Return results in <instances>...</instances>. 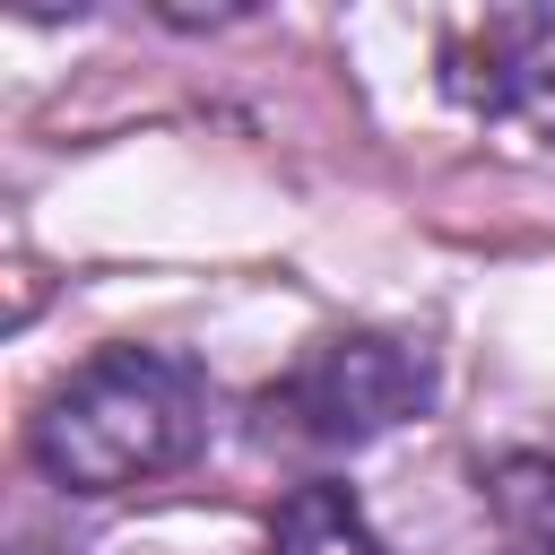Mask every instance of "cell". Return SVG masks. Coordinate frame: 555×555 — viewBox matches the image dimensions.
<instances>
[{
    "label": "cell",
    "instance_id": "cell-1",
    "mask_svg": "<svg viewBox=\"0 0 555 555\" xmlns=\"http://www.w3.org/2000/svg\"><path fill=\"white\" fill-rule=\"evenodd\" d=\"M208 434V399L199 373L156 356V347H95L87 364H69L43 408L26 416V451L52 486L69 494H121L147 486L165 468H182Z\"/></svg>",
    "mask_w": 555,
    "mask_h": 555
},
{
    "label": "cell",
    "instance_id": "cell-2",
    "mask_svg": "<svg viewBox=\"0 0 555 555\" xmlns=\"http://www.w3.org/2000/svg\"><path fill=\"white\" fill-rule=\"evenodd\" d=\"M425 390H434V373H425V347H416V338H390V330H338V338L304 347L295 373H286L260 408H269V434H286V442L356 451V442L390 434L399 416H416Z\"/></svg>",
    "mask_w": 555,
    "mask_h": 555
},
{
    "label": "cell",
    "instance_id": "cell-3",
    "mask_svg": "<svg viewBox=\"0 0 555 555\" xmlns=\"http://www.w3.org/2000/svg\"><path fill=\"white\" fill-rule=\"evenodd\" d=\"M442 87L468 113L512 121V130H529V139L555 147V9L460 17L451 43H442Z\"/></svg>",
    "mask_w": 555,
    "mask_h": 555
},
{
    "label": "cell",
    "instance_id": "cell-4",
    "mask_svg": "<svg viewBox=\"0 0 555 555\" xmlns=\"http://www.w3.org/2000/svg\"><path fill=\"white\" fill-rule=\"evenodd\" d=\"M269 555H382V546H373V520L356 512V494L330 486V477H312V486H295L278 503Z\"/></svg>",
    "mask_w": 555,
    "mask_h": 555
},
{
    "label": "cell",
    "instance_id": "cell-5",
    "mask_svg": "<svg viewBox=\"0 0 555 555\" xmlns=\"http://www.w3.org/2000/svg\"><path fill=\"white\" fill-rule=\"evenodd\" d=\"M494 520L512 529V546L555 555V451H520L494 468Z\"/></svg>",
    "mask_w": 555,
    "mask_h": 555
}]
</instances>
